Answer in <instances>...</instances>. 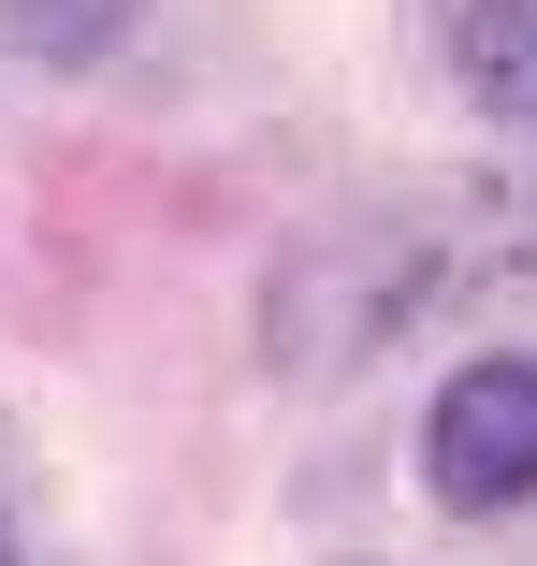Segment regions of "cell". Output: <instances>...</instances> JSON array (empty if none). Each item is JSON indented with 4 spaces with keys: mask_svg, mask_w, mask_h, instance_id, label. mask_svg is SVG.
<instances>
[{
    "mask_svg": "<svg viewBox=\"0 0 537 566\" xmlns=\"http://www.w3.org/2000/svg\"><path fill=\"white\" fill-rule=\"evenodd\" d=\"M421 480H436V509H465V523H508V509L537 494V364H523V349H494V364H465V378L436 392V421H421Z\"/></svg>",
    "mask_w": 537,
    "mask_h": 566,
    "instance_id": "1",
    "label": "cell"
},
{
    "mask_svg": "<svg viewBox=\"0 0 537 566\" xmlns=\"http://www.w3.org/2000/svg\"><path fill=\"white\" fill-rule=\"evenodd\" d=\"M451 73L480 117L537 132V0H451Z\"/></svg>",
    "mask_w": 537,
    "mask_h": 566,
    "instance_id": "2",
    "label": "cell"
},
{
    "mask_svg": "<svg viewBox=\"0 0 537 566\" xmlns=\"http://www.w3.org/2000/svg\"><path fill=\"white\" fill-rule=\"evenodd\" d=\"M131 30H146V0H0V44L44 73H102Z\"/></svg>",
    "mask_w": 537,
    "mask_h": 566,
    "instance_id": "3",
    "label": "cell"
},
{
    "mask_svg": "<svg viewBox=\"0 0 537 566\" xmlns=\"http://www.w3.org/2000/svg\"><path fill=\"white\" fill-rule=\"evenodd\" d=\"M0 566H15V523H0Z\"/></svg>",
    "mask_w": 537,
    "mask_h": 566,
    "instance_id": "4",
    "label": "cell"
}]
</instances>
